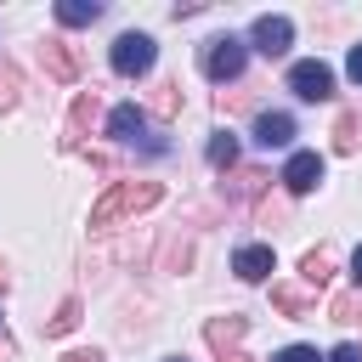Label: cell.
Masks as SVG:
<instances>
[{"mask_svg": "<svg viewBox=\"0 0 362 362\" xmlns=\"http://www.w3.org/2000/svg\"><path fill=\"white\" fill-rule=\"evenodd\" d=\"M158 198H164V187H158V181H113V187L90 204V232H107V226H119V221H130V215L153 209Z\"/></svg>", "mask_w": 362, "mask_h": 362, "instance_id": "1", "label": "cell"}, {"mask_svg": "<svg viewBox=\"0 0 362 362\" xmlns=\"http://www.w3.org/2000/svg\"><path fill=\"white\" fill-rule=\"evenodd\" d=\"M243 57H249V45H243V40L215 34V40L204 45V74H209V79H238V74H243Z\"/></svg>", "mask_w": 362, "mask_h": 362, "instance_id": "2", "label": "cell"}, {"mask_svg": "<svg viewBox=\"0 0 362 362\" xmlns=\"http://www.w3.org/2000/svg\"><path fill=\"white\" fill-rule=\"evenodd\" d=\"M288 90H294L300 102H328V96H334V68L317 62V57H311V62H294V68H288Z\"/></svg>", "mask_w": 362, "mask_h": 362, "instance_id": "3", "label": "cell"}, {"mask_svg": "<svg viewBox=\"0 0 362 362\" xmlns=\"http://www.w3.org/2000/svg\"><path fill=\"white\" fill-rule=\"evenodd\" d=\"M40 62H45V74L51 79H79V68H85V57H79V45L74 40H62V34H45V45H40Z\"/></svg>", "mask_w": 362, "mask_h": 362, "instance_id": "4", "label": "cell"}, {"mask_svg": "<svg viewBox=\"0 0 362 362\" xmlns=\"http://www.w3.org/2000/svg\"><path fill=\"white\" fill-rule=\"evenodd\" d=\"M147 68H153V40H147V34H119V40H113V74L136 79V74H147Z\"/></svg>", "mask_w": 362, "mask_h": 362, "instance_id": "5", "label": "cell"}, {"mask_svg": "<svg viewBox=\"0 0 362 362\" xmlns=\"http://www.w3.org/2000/svg\"><path fill=\"white\" fill-rule=\"evenodd\" d=\"M249 40H255V51H260V57H283V51L294 45V23H288V17H272V11H266V17H255Z\"/></svg>", "mask_w": 362, "mask_h": 362, "instance_id": "6", "label": "cell"}, {"mask_svg": "<svg viewBox=\"0 0 362 362\" xmlns=\"http://www.w3.org/2000/svg\"><path fill=\"white\" fill-rule=\"evenodd\" d=\"M317 181H322V153H294V158L283 164V187H288L294 198L317 192Z\"/></svg>", "mask_w": 362, "mask_h": 362, "instance_id": "7", "label": "cell"}, {"mask_svg": "<svg viewBox=\"0 0 362 362\" xmlns=\"http://www.w3.org/2000/svg\"><path fill=\"white\" fill-rule=\"evenodd\" d=\"M272 266H277L272 243H243V249L232 255V272H238L243 283H266V277H272Z\"/></svg>", "mask_w": 362, "mask_h": 362, "instance_id": "8", "label": "cell"}, {"mask_svg": "<svg viewBox=\"0 0 362 362\" xmlns=\"http://www.w3.org/2000/svg\"><path fill=\"white\" fill-rule=\"evenodd\" d=\"M141 124H147V113H141L136 102H119V107L107 113V136H113V141H136Z\"/></svg>", "mask_w": 362, "mask_h": 362, "instance_id": "9", "label": "cell"}, {"mask_svg": "<svg viewBox=\"0 0 362 362\" xmlns=\"http://www.w3.org/2000/svg\"><path fill=\"white\" fill-rule=\"evenodd\" d=\"M255 141L260 147H288L294 141V119L288 113H260L255 119Z\"/></svg>", "mask_w": 362, "mask_h": 362, "instance_id": "10", "label": "cell"}, {"mask_svg": "<svg viewBox=\"0 0 362 362\" xmlns=\"http://www.w3.org/2000/svg\"><path fill=\"white\" fill-rule=\"evenodd\" d=\"M243 328H249V317H238V311L232 317H209L204 322V339H209V351H226V345L243 339Z\"/></svg>", "mask_w": 362, "mask_h": 362, "instance_id": "11", "label": "cell"}, {"mask_svg": "<svg viewBox=\"0 0 362 362\" xmlns=\"http://www.w3.org/2000/svg\"><path fill=\"white\" fill-rule=\"evenodd\" d=\"M300 277H305L311 288H322V283L334 277V249H328V243H317V249H305V255H300Z\"/></svg>", "mask_w": 362, "mask_h": 362, "instance_id": "12", "label": "cell"}, {"mask_svg": "<svg viewBox=\"0 0 362 362\" xmlns=\"http://www.w3.org/2000/svg\"><path fill=\"white\" fill-rule=\"evenodd\" d=\"M90 119H96V96H90V90H79V96H74V113H68V136H62V141H68V147H79V141H85V130H90Z\"/></svg>", "mask_w": 362, "mask_h": 362, "instance_id": "13", "label": "cell"}, {"mask_svg": "<svg viewBox=\"0 0 362 362\" xmlns=\"http://www.w3.org/2000/svg\"><path fill=\"white\" fill-rule=\"evenodd\" d=\"M272 305H277L283 317H311V311H317V300H311L305 288H288V283H272Z\"/></svg>", "mask_w": 362, "mask_h": 362, "instance_id": "14", "label": "cell"}, {"mask_svg": "<svg viewBox=\"0 0 362 362\" xmlns=\"http://www.w3.org/2000/svg\"><path fill=\"white\" fill-rule=\"evenodd\" d=\"M79 317H85V305L68 294V300L57 305V317H45V339H62V334H74V328H79Z\"/></svg>", "mask_w": 362, "mask_h": 362, "instance_id": "15", "label": "cell"}, {"mask_svg": "<svg viewBox=\"0 0 362 362\" xmlns=\"http://www.w3.org/2000/svg\"><path fill=\"white\" fill-rule=\"evenodd\" d=\"M17 102H23V74L11 57H0V113H11Z\"/></svg>", "mask_w": 362, "mask_h": 362, "instance_id": "16", "label": "cell"}, {"mask_svg": "<svg viewBox=\"0 0 362 362\" xmlns=\"http://www.w3.org/2000/svg\"><path fill=\"white\" fill-rule=\"evenodd\" d=\"M96 17H102V6H96V0H57V23H68V28L96 23Z\"/></svg>", "mask_w": 362, "mask_h": 362, "instance_id": "17", "label": "cell"}, {"mask_svg": "<svg viewBox=\"0 0 362 362\" xmlns=\"http://www.w3.org/2000/svg\"><path fill=\"white\" fill-rule=\"evenodd\" d=\"M356 141H362V119L356 113H339L334 119V153H356Z\"/></svg>", "mask_w": 362, "mask_h": 362, "instance_id": "18", "label": "cell"}, {"mask_svg": "<svg viewBox=\"0 0 362 362\" xmlns=\"http://www.w3.org/2000/svg\"><path fill=\"white\" fill-rule=\"evenodd\" d=\"M209 164H215V170H232V164H238V136H232V130H215V136H209Z\"/></svg>", "mask_w": 362, "mask_h": 362, "instance_id": "19", "label": "cell"}, {"mask_svg": "<svg viewBox=\"0 0 362 362\" xmlns=\"http://www.w3.org/2000/svg\"><path fill=\"white\" fill-rule=\"evenodd\" d=\"M328 317H334V322H362V294H334Z\"/></svg>", "mask_w": 362, "mask_h": 362, "instance_id": "20", "label": "cell"}, {"mask_svg": "<svg viewBox=\"0 0 362 362\" xmlns=\"http://www.w3.org/2000/svg\"><path fill=\"white\" fill-rule=\"evenodd\" d=\"M260 187H266V170H238L232 175V192L238 198H260Z\"/></svg>", "mask_w": 362, "mask_h": 362, "instance_id": "21", "label": "cell"}, {"mask_svg": "<svg viewBox=\"0 0 362 362\" xmlns=\"http://www.w3.org/2000/svg\"><path fill=\"white\" fill-rule=\"evenodd\" d=\"M175 107H181V85H175V79H164V85H158V96H153V113H164V119H170Z\"/></svg>", "mask_w": 362, "mask_h": 362, "instance_id": "22", "label": "cell"}, {"mask_svg": "<svg viewBox=\"0 0 362 362\" xmlns=\"http://www.w3.org/2000/svg\"><path fill=\"white\" fill-rule=\"evenodd\" d=\"M272 362H322V356H317L311 345H283V351H277Z\"/></svg>", "mask_w": 362, "mask_h": 362, "instance_id": "23", "label": "cell"}, {"mask_svg": "<svg viewBox=\"0 0 362 362\" xmlns=\"http://www.w3.org/2000/svg\"><path fill=\"white\" fill-rule=\"evenodd\" d=\"M328 362H362V351H356V345H334V351H328Z\"/></svg>", "mask_w": 362, "mask_h": 362, "instance_id": "24", "label": "cell"}, {"mask_svg": "<svg viewBox=\"0 0 362 362\" xmlns=\"http://www.w3.org/2000/svg\"><path fill=\"white\" fill-rule=\"evenodd\" d=\"M345 74L362 85V45H351V57H345Z\"/></svg>", "mask_w": 362, "mask_h": 362, "instance_id": "25", "label": "cell"}, {"mask_svg": "<svg viewBox=\"0 0 362 362\" xmlns=\"http://www.w3.org/2000/svg\"><path fill=\"white\" fill-rule=\"evenodd\" d=\"M215 362H249V356H243L238 345H226V351H215Z\"/></svg>", "mask_w": 362, "mask_h": 362, "instance_id": "26", "label": "cell"}, {"mask_svg": "<svg viewBox=\"0 0 362 362\" xmlns=\"http://www.w3.org/2000/svg\"><path fill=\"white\" fill-rule=\"evenodd\" d=\"M62 362H102V351H68Z\"/></svg>", "mask_w": 362, "mask_h": 362, "instance_id": "27", "label": "cell"}, {"mask_svg": "<svg viewBox=\"0 0 362 362\" xmlns=\"http://www.w3.org/2000/svg\"><path fill=\"white\" fill-rule=\"evenodd\" d=\"M351 277H356V294H362V249L351 255Z\"/></svg>", "mask_w": 362, "mask_h": 362, "instance_id": "28", "label": "cell"}, {"mask_svg": "<svg viewBox=\"0 0 362 362\" xmlns=\"http://www.w3.org/2000/svg\"><path fill=\"white\" fill-rule=\"evenodd\" d=\"M6 283H11V277H6V260H0V294H6Z\"/></svg>", "mask_w": 362, "mask_h": 362, "instance_id": "29", "label": "cell"}, {"mask_svg": "<svg viewBox=\"0 0 362 362\" xmlns=\"http://www.w3.org/2000/svg\"><path fill=\"white\" fill-rule=\"evenodd\" d=\"M170 362H187V356H170Z\"/></svg>", "mask_w": 362, "mask_h": 362, "instance_id": "30", "label": "cell"}]
</instances>
